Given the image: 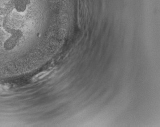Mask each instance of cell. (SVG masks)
<instances>
[{"label": "cell", "instance_id": "6da1fadb", "mask_svg": "<svg viewBox=\"0 0 160 127\" xmlns=\"http://www.w3.org/2000/svg\"><path fill=\"white\" fill-rule=\"evenodd\" d=\"M50 72V71H46L39 73L35 75V76L33 77L32 80L33 82H36V81L40 80H41V79L47 76L49 74Z\"/></svg>", "mask_w": 160, "mask_h": 127}]
</instances>
